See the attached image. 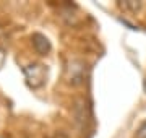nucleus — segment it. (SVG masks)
<instances>
[{"mask_svg": "<svg viewBox=\"0 0 146 138\" xmlns=\"http://www.w3.org/2000/svg\"><path fill=\"white\" fill-rule=\"evenodd\" d=\"M88 76V65L81 58H72L65 67V80L70 86H81L84 85Z\"/></svg>", "mask_w": 146, "mask_h": 138, "instance_id": "f257e3e1", "label": "nucleus"}, {"mask_svg": "<svg viewBox=\"0 0 146 138\" xmlns=\"http://www.w3.org/2000/svg\"><path fill=\"white\" fill-rule=\"evenodd\" d=\"M23 72H25L28 85L31 86V88H41L46 83L47 70L42 64H29L23 68Z\"/></svg>", "mask_w": 146, "mask_h": 138, "instance_id": "f03ea898", "label": "nucleus"}, {"mask_svg": "<svg viewBox=\"0 0 146 138\" xmlns=\"http://www.w3.org/2000/svg\"><path fill=\"white\" fill-rule=\"evenodd\" d=\"M31 41H33L34 50H36L39 55H47V54L50 52V49H52L50 41H49L44 34H41V33H34L31 36Z\"/></svg>", "mask_w": 146, "mask_h": 138, "instance_id": "7ed1b4c3", "label": "nucleus"}, {"mask_svg": "<svg viewBox=\"0 0 146 138\" xmlns=\"http://www.w3.org/2000/svg\"><path fill=\"white\" fill-rule=\"evenodd\" d=\"M119 7L125 11H133V13H136V11L141 10L143 3L141 2H136V0H125V2H119Z\"/></svg>", "mask_w": 146, "mask_h": 138, "instance_id": "20e7f679", "label": "nucleus"}, {"mask_svg": "<svg viewBox=\"0 0 146 138\" xmlns=\"http://www.w3.org/2000/svg\"><path fill=\"white\" fill-rule=\"evenodd\" d=\"M135 138H146V120L138 127V130L135 133Z\"/></svg>", "mask_w": 146, "mask_h": 138, "instance_id": "39448f33", "label": "nucleus"}]
</instances>
